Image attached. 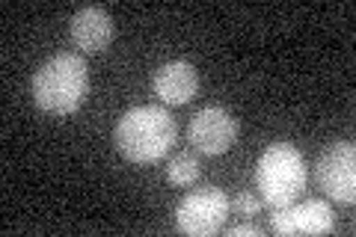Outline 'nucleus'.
Returning a JSON list of instances; mask_svg holds the SVG:
<instances>
[{"instance_id":"5","label":"nucleus","mask_w":356,"mask_h":237,"mask_svg":"<svg viewBox=\"0 0 356 237\" xmlns=\"http://www.w3.org/2000/svg\"><path fill=\"white\" fill-rule=\"evenodd\" d=\"M315 178L332 202L350 205L356 199V149L350 140H336L321 152L315 163Z\"/></svg>"},{"instance_id":"12","label":"nucleus","mask_w":356,"mask_h":237,"mask_svg":"<svg viewBox=\"0 0 356 237\" xmlns=\"http://www.w3.org/2000/svg\"><path fill=\"white\" fill-rule=\"evenodd\" d=\"M229 237H261V229L252 222H241V225H232V229H226Z\"/></svg>"},{"instance_id":"9","label":"nucleus","mask_w":356,"mask_h":237,"mask_svg":"<svg viewBox=\"0 0 356 237\" xmlns=\"http://www.w3.org/2000/svg\"><path fill=\"white\" fill-rule=\"evenodd\" d=\"M69 33H72V42L83 54H98L113 42V18L102 6L77 9L69 24Z\"/></svg>"},{"instance_id":"8","label":"nucleus","mask_w":356,"mask_h":237,"mask_svg":"<svg viewBox=\"0 0 356 237\" xmlns=\"http://www.w3.org/2000/svg\"><path fill=\"white\" fill-rule=\"evenodd\" d=\"M152 89L163 104H187L199 89V72L187 60H170L154 72Z\"/></svg>"},{"instance_id":"11","label":"nucleus","mask_w":356,"mask_h":237,"mask_svg":"<svg viewBox=\"0 0 356 237\" xmlns=\"http://www.w3.org/2000/svg\"><path fill=\"white\" fill-rule=\"evenodd\" d=\"M232 208H235L241 217H247V220H250V217H255V213L261 211V199H255L252 193H238L235 202H232Z\"/></svg>"},{"instance_id":"10","label":"nucleus","mask_w":356,"mask_h":237,"mask_svg":"<svg viewBox=\"0 0 356 237\" xmlns=\"http://www.w3.org/2000/svg\"><path fill=\"white\" fill-rule=\"evenodd\" d=\"M166 178H170V184L175 187H191L196 184V178H199V161L191 154V152H178L170 166H166Z\"/></svg>"},{"instance_id":"3","label":"nucleus","mask_w":356,"mask_h":237,"mask_svg":"<svg viewBox=\"0 0 356 237\" xmlns=\"http://www.w3.org/2000/svg\"><path fill=\"white\" fill-rule=\"evenodd\" d=\"M255 187L261 202L270 208H285L300 199L306 190V161L297 145L273 142L261 152L255 163Z\"/></svg>"},{"instance_id":"7","label":"nucleus","mask_w":356,"mask_h":237,"mask_svg":"<svg viewBox=\"0 0 356 237\" xmlns=\"http://www.w3.org/2000/svg\"><path fill=\"white\" fill-rule=\"evenodd\" d=\"M270 229L276 234H330L336 229L332 208L324 199H303L285 208H273Z\"/></svg>"},{"instance_id":"6","label":"nucleus","mask_w":356,"mask_h":237,"mask_svg":"<svg viewBox=\"0 0 356 237\" xmlns=\"http://www.w3.org/2000/svg\"><path fill=\"white\" fill-rule=\"evenodd\" d=\"M187 137L202 154H226L238 140V119L226 107L208 104L191 119Z\"/></svg>"},{"instance_id":"4","label":"nucleus","mask_w":356,"mask_h":237,"mask_svg":"<svg viewBox=\"0 0 356 237\" xmlns=\"http://www.w3.org/2000/svg\"><path fill=\"white\" fill-rule=\"evenodd\" d=\"M229 211H232L229 196L220 187L208 184V187L191 190L175 205V225L187 237H211L226 225Z\"/></svg>"},{"instance_id":"1","label":"nucleus","mask_w":356,"mask_h":237,"mask_svg":"<svg viewBox=\"0 0 356 237\" xmlns=\"http://www.w3.org/2000/svg\"><path fill=\"white\" fill-rule=\"evenodd\" d=\"M178 137L175 119L170 116L166 107L158 104H140L122 113L116 122L113 142L119 154L131 163H154L172 149Z\"/></svg>"},{"instance_id":"2","label":"nucleus","mask_w":356,"mask_h":237,"mask_svg":"<svg viewBox=\"0 0 356 237\" xmlns=\"http://www.w3.org/2000/svg\"><path fill=\"white\" fill-rule=\"evenodd\" d=\"M89 69L81 54H54L33 74V101L54 116H69L86 101Z\"/></svg>"}]
</instances>
